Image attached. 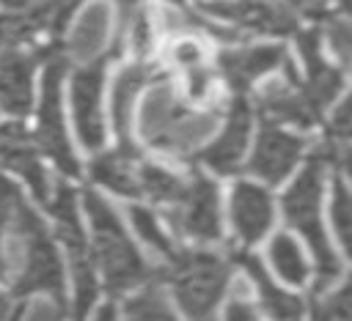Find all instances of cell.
Instances as JSON below:
<instances>
[{"label":"cell","instance_id":"obj_1","mask_svg":"<svg viewBox=\"0 0 352 321\" xmlns=\"http://www.w3.org/2000/svg\"><path fill=\"white\" fill-rule=\"evenodd\" d=\"M0 217L11 230V255L8 263L16 266L14 291L28 294H52L60 299L63 291V266L55 252L47 228L36 217V211L25 203L19 189L0 176Z\"/></svg>","mask_w":352,"mask_h":321},{"label":"cell","instance_id":"obj_2","mask_svg":"<svg viewBox=\"0 0 352 321\" xmlns=\"http://www.w3.org/2000/svg\"><path fill=\"white\" fill-rule=\"evenodd\" d=\"M338 151L336 145L330 143L327 148H319L305 170L297 176V181L286 189L283 195V214L289 219V225L302 236V241L308 244V250L314 252L316 258V272H319V283L316 288H327L338 272H341V263L336 258V250L324 233V225H322V178H324V162L336 159Z\"/></svg>","mask_w":352,"mask_h":321},{"label":"cell","instance_id":"obj_3","mask_svg":"<svg viewBox=\"0 0 352 321\" xmlns=\"http://www.w3.org/2000/svg\"><path fill=\"white\" fill-rule=\"evenodd\" d=\"M214 123V112H195L184 107L168 82L154 85L140 110L143 140L170 156H190L212 134Z\"/></svg>","mask_w":352,"mask_h":321},{"label":"cell","instance_id":"obj_4","mask_svg":"<svg viewBox=\"0 0 352 321\" xmlns=\"http://www.w3.org/2000/svg\"><path fill=\"white\" fill-rule=\"evenodd\" d=\"M85 211L91 222V255L99 263L104 283L113 294L126 291L146 277V261L138 255L129 233L124 230L118 214L96 192H85Z\"/></svg>","mask_w":352,"mask_h":321},{"label":"cell","instance_id":"obj_5","mask_svg":"<svg viewBox=\"0 0 352 321\" xmlns=\"http://www.w3.org/2000/svg\"><path fill=\"white\" fill-rule=\"evenodd\" d=\"M170 285L179 307L190 321H214L217 305L228 283V263L212 252H182L170 261Z\"/></svg>","mask_w":352,"mask_h":321},{"label":"cell","instance_id":"obj_6","mask_svg":"<svg viewBox=\"0 0 352 321\" xmlns=\"http://www.w3.org/2000/svg\"><path fill=\"white\" fill-rule=\"evenodd\" d=\"M50 206H52L55 228L66 247V261H69V269L74 277V316L85 318L88 307L96 299V277H94V255H91L80 214H77V200H74L72 187H66L60 181L55 187Z\"/></svg>","mask_w":352,"mask_h":321},{"label":"cell","instance_id":"obj_7","mask_svg":"<svg viewBox=\"0 0 352 321\" xmlns=\"http://www.w3.org/2000/svg\"><path fill=\"white\" fill-rule=\"evenodd\" d=\"M168 217L182 236L201 244L217 241L223 233V219H220V192L214 181H209L201 173L184 181V189L168 206Z\"/></svg>","mask_w":352,"mask_h":321},{"label":"cell","instance_id":"obj_8","mask_svg":"<svg viewBox=\"0 0 352 321\" xmlns=\"http://www.w3.org/2000/svg\"><path fill=\"white\" fill-rule=\"evenodd\" d=\"M63 60L50 58L44 66V82H41V104H38V132L36 140L38 145L55 159V165L74 176L77 173V159L72 154L66 126H63V112H60V82H63Z\"/></svg>","mask_w":352,"mask_h":321},{"label":"cell","instance_id":"obj_9","mask_svg":"<svg viewBox=\"0 0 352 321\" xmlns=\"http://www.w3.org/2000/svg\"><path fill=\"white\" fill-rule=\"evenodd\" d=\"M102 66L91 63L80 69L72 80V107H74V123L80 143L91 151H96L104 143V121H102Z\"/></svg>","mask_w":352,"mask_h":321},{"label":"cell","instance_id":"obj_10","mask_svg":"<svg viewBox=\"0 0 352 321\" xmlns=\"http://www.w3.org/2000/svg\"><path fill=\"white\" fill-rule=\"evenodd\" d=\"M204 11L261 33H292L294 14L278 0H204Z\"/></svg>","mask_w":352,"mask_h":321},{"label":"cell","instance_id":"obj_11","mask_svg":"<svg viewBox=\"0 0 352 321\" xmlns=\"http://www.w3.org/2000/svg\"><path fill=\"white\" fill-rule=\"evenodd\" d=\"M302 145H305L302 137L283 132L275 123H264L258 143L253 148V156H250V173H256L267 184L283 181L292 173V167L297 165Z\"/></svg>","mask_w":352,"mask_h":321},{"label":"cell","instance_id":"obj_12","mask_svg":"<svg viewBox=\"0 0 352 321\" xmlns=\"http://www.w3.org/2000/svg\"><path fill=\"white\" fill-rule=\"evenodd\" d=\"M231 222L236 230V239L248 247L256 244L272 225V198L267 189L239 181L231 189Z\"/></svg>","mask_w":352,"mask_h":321},{"label":"cell","instance_id":"obj_13","mask_svg":"<svg viewBox=\"0 0 352 321\" xmlns=\"http://www.w3.org/2000/svg\"><path fill=\"white\" fill-rule=\"evenodd\" d=\"M0 162L6 167H11L14 173H19L38 200H50L47 173H44V167L38 162V154L30 143V134L25 132L22 123L0 126Z\"/></svg>","mask_w":352,"mask_h":321},{"label":"cell","instance_id":"obj_14","mask_svg":"<svg viewBox=\"0 0 352 321\" xmlns=\"http://www.w3.org/2000/svg\"><path fill=\"white\" fill-rule=\"evenodd\" d=\"M300 49H302V58L308 63V82L302 85V99L305 104L311 107V112L319 118L322 110L333 102V96L341 91L344 85V77L338 69L327 66L324 58H322V44H319V33L316 30H308V33H300Z\"/></svg>","mask_w":352,"mask_h":321},{"label":"cell","instance_id":"obj_15","mask_svg":"<svg viewBox=\"0 0 352 321\" xmlns=\"http://www.w3.org/2000/svg\"><path fill=\"white\" fill-rule=\"evenodd\" d=\"M248 137H250V107L245 99H234L231 110H228V121L223 126V134L201 154L204 162L214 170V173H234L242 162V154H245V145H248Z\"/></svg>","mask_w":352,"mask_h":321},{"label":"cell","instance_id":"obj_16","mask_svg":"<svg viewBox=\"0 0 352 321\" xmlns=\"http://www.w3.org/2000/svg\"><path fill=\"white\" fill-rule=\"evenodd\" d=\"M33 55L3 52L0 55V107L11 115H28L33 104Z\"/></svg>","mask_w":352,"mask_h":321},{"label":"cell","instance_id":"obj_17","mask_svg":"<svg viewBox=\"0 0 352 321\" xmlns=\"http://www.w3.org/2000/svg\"><path fill=\"white\" fill-rule=\"evenodd\" d=\"M286 58H289L286 49L278 44H256V47H239V49L223 52L220 66H223V74L228 77V82L236 91H242L245 85H250L264 71L283 66Z\"/></svg>","mask_w":352,"mask_h":321},{"label":"cell","instance_id":"obj_18","mask_svg":"<svg viewBox=\"0 0 352 321\" xmlns=\"http://www.w3.org/2000/svg\"><path fill=\"white\" fill-rule=\"evenodd\" d=\"M258 112L267 123H297V126H311L316 121V115L311 112V107L305 104L302 93L294 91V82H280L272 80L267 82L258 93Z\"/></svg>","mask_w":352,"mask_h":321},{"label":"cell","instance_id":"obj_19","mask_svg":"<svg viewBox=\"0 0 352 321\" xmlns=\"http://www.w3.org/2000/svg\"><path fill=\"white\" fill-rule=\"evenodd\" d=\"M107 33H110V5L104 0H94V3L85 5L80 19L74 22L66 49L74 60L88 63L102 52L104 41H107Z\"/></svg>","mask_w":352,"mask_h":321},{"label":"cell","instance_id":"obj_20","mask_svg":"<svg viewBox=\"0 0 352 321\" xmlns=\"http://www.w3.org/2000/svg\"><path fill=\"white\" fill-rule=\"evenodd\" d=\"M146 77H148V71H146L140 63H132V66L121 69V74H118L116 82H113V96H110L113 126H116V134H118V143H121L118 151H126V154H135V145H132V140H129L132 104H135V96H138V91L143 88Z\"/></svg>","mask_w":352,"mask_h":321},{"label":"cell","instance_id":"obj_21","mask_svg":"<svg viewBox=\"0 0 352 321\" xmlns=\"http://www.w3.org/2000/svg\"><path fill=\"white\" fill-rule=\"evenodd\" d=\"M242 266H245L250 283L256 285L261 310H264V316H267L270 321H300V318H302V305H300V299L292 296V294H286V291H280V288L270 280V274H264V269H261L258 261L242 258Z\"/></svg>","mask_w":352,"mask_h":321},{"label":"cell","instance_id":"obj_22","mask_svg":"<svg viewBox=\"0 0 352 321\" xmlns=\"http://www.w3.org/2000/svg\"><path fill=\"white\" fill-rule=\"evenodd\" d=\"M267 258L275 269V274L289 283V285H302L308 280V263H305V250L292 233H278L272 236L267 247Z\"/></svg>","mask_w":352,"mask_h":321},{"label":"cell","instance_id":"obj_23","mask_svg":"<svg viewBox=\"0 0 352 321\" xmlns=\"http://www.w3.org/2000/svg\"><path fill=\"white\" fill-rule=\"evenodd\" d=\"M132 159H135V154H126V151L102 154V156L94 159L91 176L113 192L138 195V170L132 167Z\"/></svg>","mask_w":352,"mask_h":321},{"label":"cell","instance_id":"obj_24","mask_svg":"<svg viewBox=\"0 0 352 321\" xmlns=\"http://www.w3.org/2000/svg\"><path fill=\"white\" fill-rule=\"evenodd\" d=\"M50 25V3L28 5L25 14H0V47L16 44Z\"/></svg>","mask_w":352,"mask_h":321},{"label":"cell","instance_id":"obj_25","mask_svg":"<svg viewBox=\"0 0 352 321\" xmlns=\"http://www.w3.org/2000/svg\"><path fill=\"white\" fill-rule=\"evenodd\" d=\"M182 189H184V181L179 176L168 173L165 167H157V165L138 167V192H146L154 203H162L168 209L179 198Z\"/></svg>","mask_w":352,"mask_h":321},{"label":"cell","instance_id":"obj_26","mask_svg":"<svg viewBox=\"0 0 352 321\" xmlns=\"http://www.w3.org/2000/svg\"><path fill=\"white\" fill-rule=\"evenodd\" d=\"M124 313H126V321H179L168 296L157 285H148L132 299H126Z\"/></svg>","mask_w":352,"mask_h":321},{"label":"cell","instance_id":"obj_27","mask_svg":"<svg viewBox=\"0 0 352 321\" xmlns=\"http://www.w3.org/2000/svg\"><path fill=\"white\" fill-rule=\"evenodd\" d=\"M129 219H132L135 233L148 244V250H154V252L162 255L165 261L173 258V244H170L168 233L160 228L157 217H154L148 209H143V206H129Z\"/></svg>","mask_w":352,"mask_h":321},{"label":"cell","instance_id":"obj_28","mask_svg":"<svg viewBox=\"0 0 352 321\" xmlns=\"http://www.w3.org/2000/svg\"><path fill=\"white\" fill-rule=\"evenodd\" d=\"M330 219H333V228H336L341 244L346 247V241H349V222H352V203H349V192H346L344 181H336L333 200H330Z\"/></svg>","mask_w":352,"mask_h":321},{"label":"cell","instance_id":"obj_29","mask_svg":"<svg viewBox=\"0 0 352 321\" xmlns=\"http://www.w3.org/2000/svg\"><path fill=\"white\" fill-rule=\"evenodd\" d=\"M121 30L129 33V44H132V49L138 55H146L148 52V47H151V22H148V14L146 11H140V8L132 11L126 16V22L121 25Z\"/></svg>","mask_w":352,"mask_h":321},{"label":"cell","instance_id":"obj_30","mask_svg":"<svg viewBox=\"0 0 352 321\" xmlns=\"http://www.w3.org/2000/svg\"><path fill=\"white\" fill-rule=\"evenodd\" d=\"M314 321H349V291L341 288L338 294L327 296L314 310Z\"/></svg>","mask_w":352,"mask_h":321},{"label":"cell","instance_id":"obj_31","mask_svg":"<svg viewBox=\"0 0 352 321\" xmlns=\"http://www.w3.org/2000/svg\"><path fill=\"white\" fill-rule=\"evenodd\" d=\"M170 58L176 66H182L187 71L192 66H204V47L195 38H179L170 47Z\"/></svg>","mask_w":352,"mask_h":321},{"label":"cell","instance_id":"obj_32","mask_svg":"<svg viewBox=\"0 0 352 321\" xmlns=\"http://www.w3.org/2000/svg\"><path fill=\"white\" fill-rule=\"evenodd\" d=\"M223 321H258V310L242 291H234L231 299L226 302Z\"/></svg>","mask_w":352,"mask_h":321},{"label":"cell","instance_id":"obj_33","mask_svg":"<svg viewBox=\"0 0 352 321\" xmlns=\"http://www.w3.org/2000/svg\"><path fill=\"white\" fill-rule=\"evenodd\" d=\"M327 41L333 52L341 58V63H349V22L346 19H333L327 25Z\"/></svg>","mask_w":352,"mask_h":321},{"label":"cell","instance_id":"obj_34","mask_svg":"<svg viewBox=\"0 0 352 321\" xmlns=\"http://www.w3.org/2000/svg\"><path fill=\"white\" fill-rule=\"evenodd\" d=\"M209 82H212V74H209L206 63L187 69V91H190L192 99H204L206 91H209Z\"/></svg>","mask_w":352,"mask_h":321},{"label":"cell","instance_id":"obj_35","mask_svg":"<svg viewBox=\"0 0 352 321\" xmlns=\"http://www.w3.org/2000/svg\"><path fill=\"white\" fill-rule=\"evenodd\" d=\"M22 321H63L58 302H33Z\"/></svg>","mask_w":352,"mask_h":321},{"label":"cell","instance_id":"obj_36","mask_svg":"<svg viewBox=\"0 0 352 321\" xmlns=\"http://www.w3.org/2000/svg\"><path fill=\"white\" fill-rule=\"evenodd\" d=\"M11 316H14V302L6 294H0V321H11Z\"/></svg>","mask_w":352,"mask_h":321},{"label":"cell","instance_id":"obj_37","mask_svg":"<svg viewBox=\"0 0 352 321\" xmlns=\"http://www.w3.org/2000/svg\"><path fill=\"white\" fill-rule=\"evenodd\" d=\"M3 230H6V225H3V217H0V280L8 274V255L3 250Z\"/></svg>","mask_w":352,"mask_h":321},{"label":"cell","instance_id":"obj_38","mask_svg":"<svg viewBox=\"0 0 352 321\" xmlns=\"http://www.w3.org/2000/svg\"><path fill=\"white\" fill-rule=\"evenodd\" d=\"M94 321H116V307H113V305H104V307L96 313Z\"/></svg>","mask_w":352,"mask_h":321},{"label":"cell","instance_id":"obj_39","mask_svg":"<svg viewBox=\"0 0 352 321\" xmlns=\"http://www.w3.org/2000/svg\"><path fill=\"white\" fill-rule=\"evenodd\" d=\"M3 5H8V8H28L30 3L28 0H0Z\"/></svg>","mask_w":352,"mask_h":321}]
</instances>
